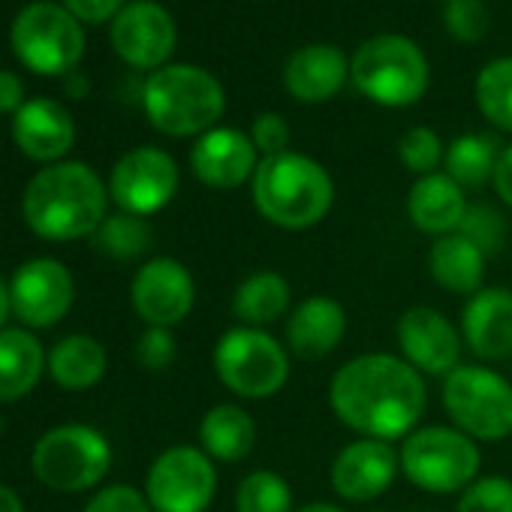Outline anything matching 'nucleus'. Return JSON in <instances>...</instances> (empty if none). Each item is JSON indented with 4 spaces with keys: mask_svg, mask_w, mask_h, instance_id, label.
<instances>
[{
    "mask_svg": "<svg viewBox=\"0 0 512 512\" xmlns=\"http://www.w3.org/2000/svg\"><path fill=\"white\" fill-rule=\"evenodd\" d=\"M214 374L238 398L263 401L290 380V350L263 329L235 326L214 347Z\"/></svg>",
    "mask_w": 512,
    "mask_h": 512,
    "instance_id": "6",
    "label": "nucleus"
},
{
    "mask_svg": "<svg viewBox=\"0 0 512 512\" xmlns=\"http://www.w3.org/2000/svg\"><path fill=\"white\" fill-rule=\"evenodd\" d=\"M31 464L55 491H88L109 473L112 446L91 425H58L37 440Z\"/></svg>",
    "mask_w": 512,
    "mask_h": 512,
    "instance_id": "9",
    "label": "nucleus"
},
{
    "mask_svg": "<svg viewBox=\"0 0 512 512\" xmlns=\"http://www.w3.org/2000/svg\"><path fill=\"white\" fill-rule=\"evenodd\" d=\"M109 193L127 214H157L178 193V163L160 148H133L115 163Z\"/></svg>",
    "mask_w": 512,
    "mask_h": 512,
    "instance_id": "12",
    "label": "nucleus"
},
{
    "mask_svg": "<svg viewBox=\"0 0 512 512\" xmlns=\"http://www.w3.org/2000/svg\"><path fill=\"white\" fill-rule=\"evenodd\" d=\"M290 139H293V130L287 124V118L278 112H263L250 127V142L263 157H278V154L290 151Z\"/></svg>",
    "mask_w": 512,
    "mask_h": 512,
    "instance_id": "37",
    "label": "nucleus"
},
{
    "mask_svg": "<svg viewBox=\"0 0 512 512\" xmlns=\"http://www.w3.org/2000/svg\"><path fill=\"white\" fill-rule=\"evenodd\" d=\"M464 344L485 362L512 356V290L485 287L467 299L461 314Z\"/></svg>",
    "mask_w": 512,
    "mask_h": 512,
    "instance_id": "19",
    "label": "nucleus"
},
{
    "mask_svg": "<svg viewBox=\"0 0 512 512\" xmlns=\"http://www.w3.org/2000/svg\"><path fill=\"white\" fill-rule=\"evenodd\" d=\"M130 299L136 314L157 329H172L190 317L196 305L193 275L172 256H157L145 263L130 287Z\"/></svg>",
    "mask_w": 512,
    "mask_h": 512,
    "instance_id": "13",
    "label": "nucleus"
},
{
    "mask_svg": "<svg viewBox=\"0 0 512 512\" xmlns=\"http://www.w3.org/2000/svg\"><path fill=\"white\" fill-rule=\"evenodd\" d=\"M145 491L154 512H205L217 491L214 461L196 446H172L151 464Z\"/></svg>",
    "mask_w": 512,
    "mask_h": 512,
    "instance_id": "11",
    "label": "nucleus"
},
{
    "mask_svg": "<svg viewBox=\"0 0 512 512\" xmlns=\"http://www.w3.org/2000/svg\"><path fill=\"white\" fill-rule=\"evenodd\" d=\"M407 214L416 229L428 235H452L458 232L464 214H467V199L464 187L455 184L446 172H431L422 175L410 193H407Z\"/></svg>",
    "mask_w": 512,
    "mask_h": 512,
    "instance_id": "23",
    "label": "nucleus"
},
{
    "mask_svg": "<svg viewBox=\"0 0 512 512\" xmlns=\"http://www.w3.org/2000/svg\"><path fill=\"white\" fill-rule=\"evenodd\" d=\"M476 106L497 130L512 133V58H494L476 76Z\"/></svg>",
    "mask_w": 512,
    "mask_h": 512,
    "instance_id": "31",
    "label": "nucleus"
},
{
    "mask_svg": "<svg viewBox=\"0 0 512 512\" xmlns=\"http://www.w3.org/2000/svg\"><path fill=\"white\" fill-rule=\"evenodd\" d=\"M85 512H151V503L133 485H109L94 494Z\"/></svg>",
    "mask_w": 512,
    "mask_h": 512,
    "instance_id": "39",
    "label": "nucleus"
},
{
    "mask_svg": "<svg viewBox=\"0 0 512 512\" xmlns=\"http://www.w3.org/2000/svg\"><path fill=\"white\" fill-rule=\"evenodd\" d=\"M0 512H25L22 497L13 488H7V485H0Z\"/></svg>",
    "mask_w": 512,
    "mask_h": 512,
    "instance_id": "43",
    "label": "nucleus"
},
{
    "mask_svg": "<svg viewBox=\"0 0 512 512\" xmlns=\"http://www.w3.org/2000/svg\"><path fill=\"white\" fill-rule=\"evenodd\" d=\"M398 157L410 172H416L422 178V175H431L437 169V163L446 157V151H443L440 136L431 127H413L401 136Z\"/></svg>",
    "mask_w": 512,
    "mask_h": 512,
    "instance_id": "34",
    "label": "nucleus"
},
{
    "mask_svg": "<svg viewBox=\"0 0 512 512\" xmlns=\"http://www.w3.org/2000/svg\"><path fill=\"white\" fill-rule=\"evenodd\" d=\"M446 31L458 40V43H479L488 31V10L479 4V0H452L446 4Z\"/></svg>",
    "mask_w": 512,
    "mask_h": 512,
    "instance_id": "36",
    "label": "nucleus"
},
{
    "mask_svg": "<svg viewBox=\"0 0 512 512\" xmlns=\"http://www.w3.org/2000/svg\"><path fill=\"white\" fill-rule=\"evenodd\" d=\"M500 142L491 133H467L452 139V145L446 148V175L461 184V187H482L488 181H494L497 172V160H500Z\"/></svg>",
    "mask_w": 512,
    "mask_h": 512,
    "instance_id": "29",
    "label": "nucleus"
},
{
    "mask_svg": "<svg viewBox=\"0 0 512 512\" xmlns=\"http://www.w3.org/2000/svg\"><path fill=\"white\" fill-rule=\"evenodd\" d=\"M175 37L172 16L154 0H136L112 22V46L118 58L139 70H160L175 52Z\"/></svg>",
    "mask_w": 512,
    "mask_h": 512,
    "instance_id": "15",
    "label": "nucleus"
},
{
    "mask_svg": "<svg viewBox=\"0 0 512 512\" xmlns=\"http://www.w3.org/2000/svg\"><path fill=\"white\" fill-rule=\"evenodd\" d=\"M148 121L175 139L202 136L214 130L226 109L223 85L202 67L172 64L148 76L142 91Z\"/></svg>",
    "mask_w": 512,
    "mask_h": 512,
    "instance_id": "4",
    "label": "nucleus"
},
{
    "mask_svg": "<svg viewBox=\"0 0 512 512\" xmlns=\"http://www.w3.org/2000/svg\"><path fill=\"white\" fill-rule=\"evenodd\" d=\"M46 368L40 341L31 332H0V404H10L34 392Z\"/></svg>",
    "mask_w": 512,
    "mask_h": 512,
    "instance_id": "26",
    "label": "nucleus"
},
{
    "mask_svg": "<svg viewBox=\"0 0 512 512\" xmlns=\"http://www.w3.org/2000/svg\"><path fill=\"white\" fill-rule=\"evenodd\" d=\"M235 512H293L290 482L275 470H253L235 488Z\"/></svg>",
    "mask_w": 512,
    "mask_h": 512,
    "instance_id": "32",
    "label": "nucleus"
},
{
    "mask_svg": "<svg viewBox=\"0 0 512 512\" xmlns=\"http://www.w3.org/2000/svg\"><path fill=\"white\" fill-rule=\"evenodd\" d=\"M0 431H4V419H0Z\"/></svg>",
    "mask_w": 512,
    "mask_h": 512,
    "instance_id": "47",
    "label": "nucleus"
},
{
    "mask_svg": "<svg viewBox=\"0 0 512 512\" xmlns=\"http://www.w3.org/2000/svg\"><path fill=\"white\" fill-rule=\"evenodd\" d=\"M70 94H76V97H79V94H85V79L73 76V79H70Z\"/></svg>",
    "mask_w": 512,
    "mask_h": 512,
    "instance_id": "46",
    "label": "nucleus"
},
{
    "mask_svg": "<svg viewBox=\"0 0 512 512\" xmlns=\"http://www.w3.org/2000/svg\"><path fill=\"white\" fill-rule=\"evenodd\" d=\"M425 380L398 356L365 353L341 365L329 383L332 413L356 434L398 440L413 434L425 413Z\"/></svg>",
    "mask_w": 512,
    "mask_h": 512,
    "instance_id": "1",
    "label": "nucleus"
},
{
    "mask_svg": "<svg viewBox=\"0 0 512 512\" xmlns=\"http://www.w3.org/2000/svg\"><path fill=\"white\" fill-rule=\"evenodd\" d=\"M13 139L16 145L40 163H55L61 160L73 142H76V124L70 112L55 103V100H31L16 112L13 121Z\"/></svg>",
    "mask_w": 512,
    "mask_h": 512,
    "instance_id": "21",
    "label": "nucleus"
},
{
    "mask_svg": "<svg viewBox=\"0 0 512 512\" xmlns=\"http://www.w3.org/2000/svg\"><path fill=\"white\" fill-rule=\"evenodd\" d=\"M151 238H154V232L145 223V217L121 211V214H112L100 223V229L94 232V247L103 256H109V260L127 263L151 247Z\"/></svg>",
    "mask_w": 512,
    "mask_h": 512,
    "instance_id": "30",
    "label": "nucleus"
},
{
    "mask_svg": "<svg viewBox=\"0 0 512 512\" xmlns=\"http://www.w3.org/2000/svg\"><path fill=\"white\" fill-rule=\"evenodd\" d=\"M10 311H13V302H10V287H7L4 281H0V326L7 323Z\"/></svg>",
    "mask_w": 512,
    "mask_h": 512,
    "instance_id": "44",
    "label": "nucleus"
},
{
    "mask_svg": "<svg viewBox=\"0 0 512 512\" xmlns=\"http://www.w3.org/2000/svg\"><path fill=\"white\" fill-rule=\"evenodd\" d=\"M446 4H452V0H446Z\"/></svg>",
    "mask_w": 512,
    "mask_h": 512,
    "instance_id": "48",
    "label": "nucleus"
},
{
    "mask_svg": "<svg viewBox=\"0 0 512 512\" xmlns=\"http://www.w3.org/2000/svg\"><path fill=\"white\" fill-rule=\"evenodd\" d=\"M398 347L404 359L431 377H449L461 365V332L437 308L419 305L398 320Z\"/></svg>",
    "mask_w": 512,
    "mask_h": 512,
    "instance_id": "16",
    "label": "nucleus"
},
{
    "mask_svg": "<svg viewBox=\"0 0 512 512\" xmlns=\"http://www.w3.org/2000/svg\"><path fill=\"white\" fill-rule=\"evenodd\" d=\"M455 512H512V479L479 476L461 491Z\"/></svg>",
    "mask_w": 512,
    "mask_h": 512,
    "instance_id": "35",
    "label": "nucleus"
},
{
    "mask_svg": "<svg viewBox=\"0 0 512 512\" xmlns=\"http://www.w3.org/2000/svg\"><path fill=\"white\" fill-rule=\"evenodd\" d=\"M443 407L473 440L497 443L512 434V383L485 365H458L443 377Z\"/></svg>",
    "mask_w": 512,
    "mask_h": 512,
    "instance_id": "8",
    "label": "nucleus"
},
{
    "mask_svg": "<svg viewBox=\"0 0 512 512\" xmlns=\"http://www.w3.org/2000/svg\"><path fill=\"white\" fill-rule=\"evenodd\" d=\"M494 190H497V196L512 208V145H509V148H503V154H500V160H497Z\"/></svg>",
    "mask_w": 512,
    "mask_h": 512,
    "instance_id": "42",
    "label": "nucleus"
},
{
    "mask_svg": "<svg viewBox=\"0 0 512 512\" xmlns=\"http://www.w3.org/2000/svg\"><path fill=\"white\" fill-rule=\"evenodd\" d=\"M350 76V61L335 46H305L284 64V88L299 103L332 100Z\"/></svg>",
    "mask_w": 512,
    "mask_h": 512,
    "instance_id": "22",
    "label": "nucleus"
},
{
    "mask_svg": "<svg viewBox=\"0 0 512 512\" xmlns=\"http://www.w3.org/2000/svg\"><path fill=\"white\" fill-rule=\"evenodd\" d=\"M296 512H344L341 506H335V503H326V500H317V503H305L302 509H296Z\"/></svg>",
    "mask_w": 512,
    "mask_h": 512,
    "instance_id": "45",
    "label": "nucleus"
},
{
    "mask_svg": "<svg viewBox=\"0 0 512 512\" xmlns=\"http://www.w3.org/2000/svg\"><path fill=\"white\" fill-rule=\"evenodd\" d=\"M175 353H178V347H175V338H172L169 329L148 326V329L142 332V338L136 341V359H139V365L148 368V371H163V368H169V365L175 362Z\"/></svg>",
    "mask_w": 512,
    "mask_h": 512,
    "instance_id": "38",
    "label": "nucleus"
},
{
    "mask_svg": "<svg viewBox=\"0 0 512 512\" xmlns=\"http://www.w3.org/2000/svg\"><path fill=\"white\" fill-rule=\"evenodd\" d=\"M485 260L488 256L470 238H464L461 232H452L434 241L428 253V269L437 287L470 299L482 290Z\"/></svg>",
    "mask_w": 512,
    "mask_h": 512,
    "instance_id": "24",
    "label": "nucleus"
},
{
    "mask_svg": "<svg viewBox=\"0 0 512 512\" xmlns=\"http://www.w3.org/2000/svg\"><path fill=\"white\" fill-rule=\"evenodd\" d=\"M106 184L85 163H52L31 178L25 190V220L49 241L94 235L106 220Z\"/></svg>",
    "mask_w": 512,
    "mask_h": 512,
    "instance_id": "2",
    "label": "nucleus"
},
{
    "mask_svg": "<svg viewBox=\"0 0 512 512\" xmlns=\"http://www.w3.org/2000/svg\"><path fill=\"white\" fill-rule=\"evenodd\" d=\"M13 49L19 61L40 76H64L85 55L79 19L58 4H31L13 22Z\"/></svg>",
    "mask_w": 512,
    "mask_h": 512,
    "instance_id": "10",
    "label": "nucleus"
},
{
    "mask_svg": "<svg viewBox=\"0 0 512 512\" xmlns=\"http://www.w3.org/2000/svg\"><path fill=\"white\" fill-rule=\"evenodd\" d=\"M22 97H25L22 79L7 70H0V112H19L25 106Z\"/></svg>",
    "mask_w": 512,
    "mask_h": 512,
    "instance_id": "41",
    "label": "nucleus"
},
{
    "mask_svg": "<svg viewBox=\"0 0 512 512\" xmlns=\"http://www.w3.org/2000/svg\"><path fill=\"white\" fill-rule=\"evenodd\" d=\"M401 470V458L389 440L359 437L347 443L332 461V488L350 503H368L386 494Z\"/></svg>",
    "mask_w": 512,
    "mask_h": 512,
    "instance_id": "17",
    "label": "nucleus"
},
{
    "mask_svg": "<svg viewBox=\"0 0 512 512\" xmlns=\"http://www.w3.org/2000/svg\"><path fill=\"white\" fill-rule=\"evenodd\" d=\"M401 470L404 476L431 494L464 491L479 479V446L458 428L428 425L416 428L401 443Z\"/></svg>",
    "mask_w": 512,
    "mask_h": 512,
    "instance_id": "7",
    "label": "nucleus"
},
{
    "mask_svg": "<svg viewBox=\"0 0 512 512\" xmlns=\"http://www.w3.org/2000/svg\"><path fill=\"white\" fill-rule=\"evenodd\" d=\"M335 202V181L308 154L263 157L253 175V205L272 226L302 232L317 226Z\"/></svg>",
    "mask_w": 512,
    "mask_h": 512,
    "instance_id": "3",
    "label": "nucleus"
},
{
    "mask_svg": "<svg viewBox=\"0 0 512 512\" xmlns=\"http://www.w3.org/2000/svg\"><path fill=\"white\" fill-rule=\"evenodd\" d=\"M73 296V275L67 272L64 263L49 260V256L25 263L10 284V302L16 317L34 329H49L58 320H64V314L73 305Z\"/></svg>",
    "mask_w": 512,
    "mask_h": 512,
    "instance_id": "14",
    "label": "nucleus"
},
{
    "mask_svg": "<svg viewBox=\"0 0 512 512\" xmlns=\"http://www.w3.org/2000/svg\"><path fill=\"white\" fill-rule=\"evenodd\" d=\"M350 79L377 106H413L428 88V61L422 49L401 34H380L362 43L350 61Z\"/></svg>",
    "mask_w": 512,
    "mask_h": 512,
    "instance_id": "5",
    "label": "nucleus"
},
{
    "mask_svg": "<svg viewBox=\"0 0 512 512\" xmlns=\"http://www.w3.org/2000/svg\"><path fill=\"white\" fill-rule=\"evenodd\" d=\"M347 335V311L332 296H311L299 302L287 320V350L302 362L326 359Z\"/></svg>",
    "mask_w": 512,
    "mask_h": 512,
    "instance_id": "20",
    "label": "nucleus"
},
{
    "mask_svg": "<svg viewBox=\"0 0 512 512\" xmlns=\"http://www.w3.org/2000/svg\"><path fill=\"white\" fill-rule=\"evenodd\" d=\"M293 302L290 281L278 272H253L235 287L232 314L241 326L263 329L281 317H287Z\"/></svg>",
    "mask_w": 512,
    "mask_h": 512,
    "instance_id": "27",
    "label": "nucleus"
},
{
    "mask_svg": "<svg viewBox=\"0 0 512 512\" xmlns=\"http://www.w3.org/2000/svg\"><path fill=\"white\" fill-rule=\"evenodd\" d=\"M64 7L88 25H103L124 10V0H64Z\"/></svg>",
    "mask_w": 512,
    "mask_h": 512,
    "instance_id": "40",
    "label": "nucleus"
},
{
    "mask_svg": "<svg viewBox=\"0 0 512 512\" xmlns=\"http://www.w3.org/2000/svg\"><path fill=\"white\" fill-rule=\"evenodd\" d=\"M256 145L235 127H214L202 133L190 151L193 175L214 190H235L256 175Z\"/></svg>",
    "mask_w": 512,
    "mask_h": 512,
    "instance_id": "18",
    "label": "nucleus"
},
{
    "mask_svg": "<svg viewBox=\"0 0 512 512\" xmlns=\"http://www.w3.org/2000/svg\"><path fill=\"white\" fill-rule=\"evenodd\" d=\"M49 371H52V380L64 389H73V392L91 389L106 374V350L91 335H70L52 347Z\"/></svg>",
    "mask_w": 512,
    "mask_h": 512,
    "instance_id": "28",
    "label": "nucleus"
},
{
    "mask_svg": "<svg viewBox=\"0 0 512 512\" xmlns=\"http://www.w3.org/2000/svg\"><path fill=\"white\" fill-rule=\"evenodd\" d=\"M458 232L464 238H470L485 256H494L500 247H503V238H506V223H503V214L488 205V202H473L467 205V214L458 226Z\"/></svg>",
    "mask_w": 512,
    "mask_h": 512,
    "instance_id": "33",
    "label": "nucleus"
},
{
    "mask_svg": "<svg viewBox=\"0 0 512 512\" xmlns=\"http://www.w3.org/2000/svg\"><path fill=\"white\" fill-rule=\"evenodd\" d=\"M199 443L211 461L235 464L253 452L256 422L238 404H214L199 425Z\"/></svg>",
    "mask_w": 512,
    "mask_h": 512,
    "instance_id": "25",
    "label": "nucleus"
}]
</instances>
